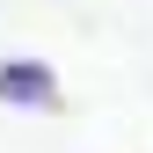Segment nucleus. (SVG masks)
<instances>
[{"label": "nucleus", "instance_id": "nucleus-1", "mask_svg": "<svg viewBox=\"0 0 153 153\" xmlns=\"http://www.w3.org/2000/svg\"><path fill=\"white\" fill-rule=\"evenodd\" d=\"M0 109L51 117V109H59V73L44 59H0Z\"/></svg>", "mask_w": 153, "mask_h": 153}]
</instances>
